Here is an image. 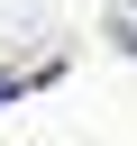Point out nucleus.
Returning a JSON list of instances; mask_svg holds the SVG:
<instances>
[{
	"label": "nucleus",
	"mask_w": 137,
	"mask_h": 146,
	"mask_svg": "<svg viewBox=\"0 0 137 146\" xmlns=\"http://www.w3.org/2000/svg\"><path fill=\"white\" fill-rule=\"evenodd\" d=\"M110 46H128V55H137V0H110Z\"/></svg>",
	"instance_id": "obj_1"
},
{
	"label": "nucleus",
	"mask_w": 137,
	"mask_h": 146,
	"mask_svg": "<svg viewBox=\"0 0 137 146\" xmlns=\"http://www.w3.org/2000/svg\"><path fill=\"white\" fill-rule=\"evenodd\" d=\"M9 91H18V82H9V73H0V100H9Z\"/></svg>",
	"instance_id": "obj_2"
}]
</instances>
